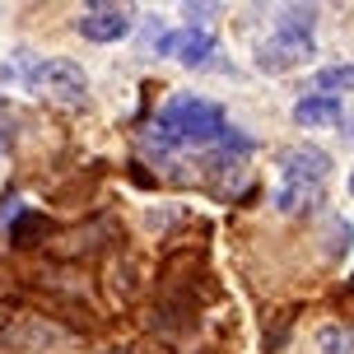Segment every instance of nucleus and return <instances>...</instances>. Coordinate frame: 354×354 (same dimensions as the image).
Returning a JSON list of instances; mask_svg holds the SVG:
<instances>
[{"label":"nucleus","instance_id":"f257e3e1","mask_svg":"<svg viewBox=\"0 0 354 354\" xmlns=\"http://www.w3.org/2000/svg\"><path fill=\"white\" fill-rule=\"evenodd\" d=\"M154 126H159L163 145H214V140H224V131H229L224 107L210 103V98H192V93L163 103Z\"/></svg>","mask_w":354,"mask_h":354},{"label":"nucleus","instance_id":"f03ea898","mask_svg":"<svg viewBox=\"0 0 354 354\" xmlns=\"http://www.w3.org/2000/svg\"><path fill=\"white\" fill-rule=\"evenodd\" d=\"M28 84H33L37 93L56 98V103H84V98H88V75H84V66H75V61H66V56H52V61L33 66Z\"/></svg>","mask_w":354,"mask_h":354},{"label":"nucleus","instance_id":"7ed1b4c3","mask_svg":"<svg viewBox=\"0 0 354 354\" xmlns=\"http://www.w3.org/2000/svg\"><path fill=\"white\" fill-rule=\"evenodd\" d=\"M317 56L313 47V37H289V33H275L270 42H261V52H257V66L266 75H280V71H294V66H308Z\"/></svg>","mask_w":354,"mask_h":354},{"label":"nucleus","instance_id":"20e7f679","mask_svg":"<svg viewBox=\"0 0 354 354\" xmlns=\"http://www.w3.org/2000/svg\"><path fill=\"white\" fill-rule=\"evenodd\" d=\"M154 52L159 56H177L182 66H210L214 61V37L205 33V28H182V33H163L159 42H154Z\"/></svg>","mask_w":354,"mask_h":354},{"label":"nucleus","instance_id":"39448f33","mask_svg":"<svg viewBox=\"0 0 354 354\" xmlns=\"http://www.w3.org/2000/svg\"><path fill=\"white\" fill-rule=\"evenodd\" d=\"M88 42H122L131 33V10L126 5H88L75 24Z\"/></svg>","mask_w":354,"mask_h":354},{"label":"nucleus","instance_id":"423d86ee","mask_svg":"<svg viewBox=\"0 0 354 354\" xmlns=\"http://www.w3.org/2000/svg\"><path fill=\"white\" fill-rule=\"evenodd\" d=\"M331 173V154L317 145H294L280 154V177H303V182H326Z\"/></svg>","mask_w":354,"mask_h":354},{"label":"nucleus","instance_id":"0eeeda50","mask_svg":"<svg viewBox=\"0 0 354 354\" xmlns=\"http://www.w3.org/2000/svg\"><path fill=\"white\" fill-rule=\"evenodd\" d=\"M275 210L280 214H308L322 201V182H303V177H280L275 182Z\"/></svg>","mask_w":354,"mask_h":354},{"label":"nucleus","instance_id":"6e6552de","mask_svg":"<svg viewBox=\"0 0 354 354\" xmlns=\"http://www.w3.org/2000/svg\"><path fill=\"white\" fill-rule=\"evenodd\" d=\"M294 122L317 131V126H336L340 122V98H322V93H308L294 103Z\"/></svg>","mask_w":354,"mask_h":354},{"label":"nucleus","instance_id":"1a4fd4ad","mask_svg":"<svg viewBox=\"0 0 354 354\" xmlns=\"http://www.w3.org/2000/svg\"><path fill=\"white\" fill-rule=\"evenodd\" d=\"M112 233H117V224H112V219H98V224H88V229H75L71 238L75 243H61V257H93V252L98 248H107V243H112Z\"/></svg>","mask_w":354,"mask_h":354},{"label":"nucleus","instance_id":"9d476101","mask_svg":"<svg viewBox=\"0 0 354 354\" xmlns=\"http://www.w3.org/2000/svg\"><path fill=\"white\" fill-rule=\"evenodd\" d=\"M47 233H52V219H47V214L24 210L15 224H10V248H33V243H42Z\"/></svg>","mask_w":354,"mask_h":354},{"label":"nucleus","instance_id":"9b49d317","mask_svg":"<svg viewBox=\"0 0 354 354\" xmlns=\"http://www.w3.org/2000/svg\"><path fill=\"white\" fill-rule=\"evenodd\" d=\"M313 88H317L322 98H340V93H350L354 88V66H326V71H317L313 75Z\"/></svg>","mask_w":354,"mask_h":354},{"label":"nucleus","instance_id":"f8f14e48","mask_svg":"<svg viewBox=\"0 0 354 354\" xmlns=\"http://www.w3.org/2000/svg\"><path fill=\"white\" fill-rule=\"evenodd\" d=\"M313 24H317V5H284V10H280V28H275V33L313 37Z\"/></svg>","mask_w":354,"mask_h":354},{"label":"nucleus","instance_id":"ddd939ff","mask_svg":"<svg viewBox=\"0 0 354 354\" xmlns=\"http://www.w3.org/2000/svg\"><path fill=\"white\" fill-rule=\"evenodd\" d=\"M317 350L322 354H354V326L345 322H326L317 331Z\"/></svg>","mask_w":354,"mask_h":354},{"label":"nucleus","instance_id":"4468645a","mask_svg":"<svg viewBox=\"0 0 354 354\" xmlns=\"http://www.w3.org/2000/svg\"><path fill=\"white\" fill-rule=\"evenodd\" d=\"M350 248H354V224L350 219H331L326 224V252L331 257H345Z\"/></svg>","mask_w":354,"mask_h":354},{"label":"nucleus","instance_id":"2eb2a0df","mask_svg":"<svg viewBox=\"0 0 354 354\" xmlns=\"http://www.w3.org/2000/svg\"><path fill=\"white\" fill-rule=\"evenodd\" d=\"M10 140H15V112H10V107H0V149H5Z\"/></svg>","mask_w":354,"mask_h":354},{"label":"nucleus","instance_id":"dca6fc26","mask_svg":"<svg viewBox=\"0 0 354 354\" xmlns=\"http://www.w3.org/2000/svg\"><path fill=\"white\" fill-rule=\"evenodd\" d=\"M182 15H192V24H196V19H210V15H214V5H187Z\"/></svg>","mask_w":354,"mask_h":354},{"label":"nucleus","instance_id":"f3484780","mask_svg":"<svg viewBox=\"0 0 354 354\" xmlns=\"http://www.w3.org/2000/svg\"><path fill=\"white\" fill-rule=\"evenodd\" d=\"M345 136H350V140H354V126H350V131H345Z\"/></svg>","mask_w":354,"mask_h":354},{"label":"nucleus","instance_id":"a211bd4d","mask_svg":"<svg viewBox=\"0 0 354 354\" xmlns=\"http://www.w3.org/2000/svg\"><path fill=\"white\" fill-rule=\"evenodd\" d=\"M350 192H354V177H350Z\"/></svg>","mask_w":354,"mask_h":354},{"label":"nucleus","instance_id":"6ab92c4d","mask_svg":"<svg viewBox=\"0 0 354 354\" xmlns=\"http://www.w3.org/2000/svg\"><path fill=\"white\" fill-rule=\"evenodd\" d=\"M350 294H354V280H350Z\"/></svg>","mask_w":354,"mask_h":354}]
</instances>
